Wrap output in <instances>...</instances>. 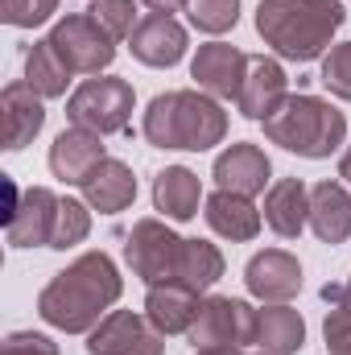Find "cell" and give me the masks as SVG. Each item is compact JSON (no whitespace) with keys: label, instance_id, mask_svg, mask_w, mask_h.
<instances>
[{"label":"cell","instance_id":"cell-9","mask_svg":"<svg viewBox=\"0 0 351 355\" xmlns=\"http://www.w3.org/2000/svg\"><path fill=\"white\" fill-rule=\"evenodd\" d=\"M87 355H166V335L137 310H108L87 335Z\"/></svg>","mask_w":351,"mask_h":355},{"label":"cell","instance_id":"cell-27","mask_svg":"<svg viewBox=\"0 0 351 355\" xmlns=\"http://www.w3.org/2000/svg\"><path fill=\"white\" fill-rule=\"evenodd\" d=\"M186 17H190V25H194L198 33L219 37V33L236 29V21H240V0H186Z\"/></svg>","mask_w":351,"mask_h":355},{"label":"cell","instance_id":"cell-16","mask_svg":"<svg viewBox=\"0 0 351 355\" xmlns=\"http://www.w3.org/2000/svg\"><path fill=\"white\" fill-rule=\"evenodd\" d=\"M289 95V79H285V67L277 58H264V54H248V75H244V87L236 95L240 112L248 120H268L281 99Z\"/></svg>","mask_w":351,"mask_h":355},{"label":"cell","instance_id":"cell-12","mask_svg":"<svg viewBox=\"0 0 351 355\" xmlns=\"http://www.w3.org/2000/svg\"><path fill=\"white\" fill-rule=\"evenodd\" d=\"M244 285H248V293H252L261 306L293 302L298 289H302V265H298V257L285 252V248H264V252H257V257L244 265Z\"/></svg>","mask_w":351,"mask_h":355},{"label":"cell","instance_id":"cell-11","mask_svg":"<svg viewBox=\"0 0 351 355\" xmlns=\"http://www.w3.org/2000/svg\"><path fill=\"white\" fill-rule=\"evenodd\" d=\"M244 75H248V54L240 46H228V42H207L190 58L194 87L215 95V99H236L244 87Z\"/></svg>","mask_w":351,"mask_h":355},{"label":"cell","instance_id":"cell-1","mask_svg":"<svg viewBox=\"0 0 351 355\" xmlns=\"http://www.w3.org/2000/svg\"><path fill=\"white\" fill-rule=\"evenodd\" d=\"M124 281L108 252H83L79 261L54 272L37 293V314L67 335H91L99 318L120 302Z\"/></svg>","mask_w":351,"mask_h":355},{"label":"cell","instance_id":"cell-31","mask_svg":"<svg viewBox=\"0 0 351 355\" xmlns=\"http://www.w3.org/2000/svg\"><path fill=\"white\" fill-rule=\"evenodd\" d=\"M58 12V0H0V21L12 29H37Z\"/></svg>","mask_w":351,"mask_h":355},{"label":"cell","instance_id":"cell-13","mask_svg":"<svg viewBox=\"0 0 351 355\" xmlns=\"http://www.w3.org/2000/svg\"><path fill=\"white\" fill-rule=\"evenodd\" d=\"M128 50L141 67H153V71H166L178 67L186 58V29L178 25L170 12H149L141 17V25L132 29L128 37Z\"/></svg>","mask_w":351,"mask_h":355},{"label":"cell","instance_id":"cell-5","mask_svg":"<svg viewBox=\"0 0 351 355\" xmlns=\"http://www.w3.org/2000/svg\"><path fill=\"white\" fill-rule=\"evenodd\" d=\"M132 107H137V91L128 79H116V75H95L87 83L71 91L67 99V120L75 128H87L95 137H112V132H128V120H132Z\"/></svg>","mask_w":351,"mask_h":355},{"label":"cell","instance_id":"cell-33","mask_svg":"<svg viewBox=\"0 0 351 355\" xmlns=\"http://www.w3.org/2000/svg\"><path fill=\"white\" fill-rule=\"evenodd\" d=\"M0 355H58V343L50 335H37V331H12L0 343Z\"/></svg>","mask_w":351,"mask_h":355},{"label":"cell","instance_id":"cell-32","mask_svg":"<svg viewBox=\"0 0 351 355\" xmlns=\"http://www.w3.org/2000/svg\"><path fill=\"white\" fill-rule=\"evenodd\" d=\"M323 335L331 355H351V302H331L323 318Z\"/></svg>","mask_w":351,"mask_h":355},{"label":"cell","instance_id":"cell-22","mask_svg":"<svg viewBox=\"0 0 351 355\" xmlns=\"http://www.w3.org/2000/svg\"><path fill=\"white\" fill-rule=\"evenodd\" d=\"M310 232L323 244H343L351 236V194L343 182L310 186Z\"/></svg>","mask_w":351,"mask_h":355},{"label":"cell","instance_id":"cell-29","mask_svg":"<svg viewBox=\"0 0 351 355\" xmlns=\"http://www.w3.org/2000/svg\"><path fill=\"white\" fill-rule=\"evenodd\" d=\"M87 12L116 37V42H128L132 29L141 25V21H137V0H91Z\"/></svg>","mask_w":351,"mask_h":355},{"label":"cell","instance_id":"cell-26","mask_svg":"<svg viewBox=\"0 0 351 355\" xmlns=\"http://www.w3.org/2000/svg\"><path fill=\"white\" fill-rule=\"evenodd\" d=\"M223 277V252L211 240H182V261H178V281L207 293Z\"/></svg>","mask_w":351,"mask_h":355},{"label":"cell","instance_id":"cell-14","mask_svg":"<svg viewBox=\"0 0 351 355\" xmlns=\"http://www.w3.org/2000/svg\"><path fill=\"white\" fill-rule=\"evenodd\" d=\"M211 178H215L219 190H232V194L252 198V194H261L264 186H273V182H268V178H273V162L264 157L261 145L236 141V145H228V149L215 157Z\"/></svg>","mask_w":351,"mask_h":355},{"label":"cell","instance_id":"cell-18","mask_svg":"<svg viewBox=\"0 0 351 355\" xmlns=\"http://www.w3.org/2000/svg\"><path fill=\"white\" fill-rule=\"evenodd\" d=\"M0 112H4V149L8 153H21L46 128V99L29 83H8L0 91Z\"/></svg>","mask_w":351,"mask_h":355},{"label":"cell","instance_id":"cell-10","mask_svg":"<svg viewBox=\"0 0 351 355\" xmlns=\"http://www.w3.org/2000/svg\"><path fill=\"white\" fill-rule=\"evenodd\" d=\"M58 194L46 190V186H29L21 190L8 223H4V236L12 248H50L54 240V223H58Z\"/></svg>","mask_w":351,"mask_h":355},{"label":"cell","instance_id":"cell-23","mask_svg":"<svg viewBox=\"0 0 351 355\" xmlns=\"http://www.w3.org/2000/svg\"><path fill=\"white\" fill-rule=\"evenodd\" d=\"M198 202H203V182L194 170L186 166H166L162 174L153 178V207L174 219V223H190L198 215Z\"/></svg>","mask_w":351,"mask_h":355},{"label":"cell","instance_id":"cell-3","mask_svg":"<svg viewBox=\"0 0 351 355\" xmlns=\"http://www.w3.org/2000/svg\"><path fill=\"white\" fill-rule=\"evenodd\" d=\"M145 141L153 149H186V153H207L223 145L228 137V112L219 107L215 95L190 87V91H162L145 107L141 124Z\"/></svg>","mask_w":351,"mask_h":355},{"label":"cell","instance_id":"cell-8","mask_svg":"<svg viewBox=\"0 0 351 355\" xmlns=\"http://www.w3.org/2000/svg\"><path fill=\"white\" fill-rule=\"evenodd\" d=\"M124 261L145 285L178 281V261H182V236L170 232L162 219H137L128 240H124Z\"/></svg>","mask_w":351,"mask_h":355},{"label":"cell","instance_id":"cell-36","mask_svg":"<svg viewBox=\"0 0 351 355\" xmlns=\"http://www.w3.org/2000/svg\"><path fill=\"white\" fill-rule=\"evenodd\" d=\"M194 355H244V347H203Z\"/></svg>","mask_w":351,"mask_h":355},{"label":"cell","instance_id":"cell-6","mask_svg":"<svg viewBox=\"0 0 351 355\" xmlns=\"http://www.w3.org/2000/svg\"><path fill=\"white\" fill-rule=\"evenodd\" d=\"M50 42H54V50L62 54V62L75 75H91V79L99 71H108L112 58H116V37L91 12H67V17H58L54 29H50Z\"/></svg>","mask_w":351,"mask_h":355},{"label":"cell","instance_id":"cell-24","mask_svg":"<svg viewBox=\"0 0 351 355\" xmlns=\"http://www.w3.org/2000/svg\"><path fill=\"white\" fill-rule=\"evenodd\" d=\"M257 347L264 355H298L306 347V318L289 302L261 306L257 310Z\"/></svg>","mask_w":351,"mask_h":355},{"label":"cell","instance_id":"cell-34","mask_svg":"<svg viewBox=\"0 0 351 355\" xmlns=\"http://www.w3.org/2000/svg\"><path fill=\"white\" fill-rule=\"evenodd\" d=\"M141 4H145L149 12H170V17H174L178 8L186 12V0H141Z\"/></svg>","mask_w":351,"mask_h":355},{"label":"cell","instance_id":"cell-21","mask_svg":"<svg viewBox=\"0 0 351 355\" xmlns=\"http://www.w3.org/2000/svg\"><path fill=\"white\" fill-rule=\"evenodd\" d=\"M79 190H83V202H87L91 211H99V215H120V211H128L132 198H137V178H132V170H128L124 162L103 157Z\"/></svg>","mask_w":351,"mask_h":355},{"label":"cell","instance_id":"cell-4","mask_svg":"<svg viewBox=\"0 0 351 355\" xmlns=\"http://www.w3.org/2000/svg\"><path fill=\"white\" fill-rule=\"evenodd\" d=\"M261 124L273 145L310 162L331 157L348 141V116L331 99H318V95H285L281 107Z\"/></svg>","mask_w":351,"mask_h":355},{"label":"cell","instance_id":"cell-7","mask_svg":"<svg viewBox=\"0 0 351 355\" xmlns=\"http://www.w3.org/2000/svg\"><path fill=\"white\" fill-rule=\"evenodd\" d=\"M194 352L203 347H257V310L244 297H203L194 327L186 331Z\"/></svg>","mask_w":351,"mask_h":355},{"label":"cell","instance_id":"cell-19","mask_svg":"<svg viewBox=\"0 0 351 355\" xmlns=\"http://www.w3.org/2000/svg\"><path fill=\"white\" fill-rule=\"evenodd\" d=\"M264 223L281 240H298L310 223V190L302 178H277L264 190Z\"/></svg>","mask_w":351,"mask_h":355},{"label":"cell","instance_id":"cell-30","mask_svg":"<svg viewBox=\"0 0 351 355\" xmlns=\"http://www.w3.org/2000/svg\"><path fill=\"white\" fill-rule=\"evenodd\" d=\"M318 83L331 91L335 99H348L351 103V42H335V46L327 50Z\"/></svg>","mask_w":351,"mask_h":355},{"label":"cell","instance_id":"cell-38","mask_svg":"<svg viewBox=\"0 0 351 355\" xmlns=\"http://www.w3.org/2000/svg\"><path fill=\"white\" fill-rule=\"evenodd\" d=\"M257 355H264V352H257Z\"/></svg>","mask_w":351,"mask_h":355},{"label":"cell","instance_id":"cell-35","mask_svg":"<svg viewBox=\"0 0 351 355\" xmlns=\"http://www.w3.org/2000/svg\"><path fill=\"white\" fill-rule=\"evenodd\" d=\"M323 297H327V306L331 302H351V277H348V285H327Z\"/></svg>","mask_w":351,"mask_h":355},{"label":"cell","instance_id":"cell-2","mask_svg":"<svg viewBox=\"0 0 351 355\" xmlns=\"http://www.w3.org/2000/svg\"><path fill=\"white\" fill-rule=\"evenodd\" d=\"M348 8L343 0H261L257 4V33L277 58L314 62L331 50L335 33L343 29Z\"/></svg>","mask_w":351,"mask_h":355},{"label":"cell","instance_id":"cell-25","mask_svg":"<svg viewBox=\"0 0 351 355\" xmlns=\"http://www.w3.org/2000/svg\"><path fill=\"white\" fill-rule=\"evenodd\" d=\"M71 75H75V71L62 62V54L54 50V42H50V37L33 42V46L25 50V83L37 91L42 99H58V95H67Z\"/></svg>","mask_w":351,"mask_h":355},{"label":"cell","instance_id":"cell-28","mask_svg":"<svg viewBox=\"0 0 351 355\" xmlns=\"http://www.w3.org/2000/svg\"><path fill=\"white\" fill-rule=\"evenodd\" d=\"M87 236H91V207L87 202H79V198H62V202H58V223H54V240H50V248L67 252V248L83 244Z\"/></svg>","mask_w":351,"mask_h":355},{"label":"cell","instance_id":"cell-20","mask_svg":"<svg viewBox=\"0 0 351 355\" xmlns=\"http://www.w3.org/2000/svg\"><path fill=\"white\" fill-rule=\"evenodd\" d=\"M203 215H207V227H211L215 236L232 240V244L257 240V236H261V223H264V215L252 207V198L232 194V190H215V194L207 198Z\"/></svg>","mask_w":351,"mask_h":355},{"label":"cell","instance_id":"cell-15","mask_svg":"<svg viewBox=\"0 0 351 355\" xmlns=\"http://www.w3.org/2000/svg\"><path fill=\"white\" fill-rule=\"evenodd\" d=\"M103 137H95L87 128H62L50 145V174L67 186H83L91 178V170L103 162Z\"/></svg>","mask_w":351,"mask_h":355},{"label":"cell","instance_id":"cell-17","mask_svg":"<svg viewBox=\"0 0 351 355\" xmlns=\"http://www.w3.org/2000/svg\"><path fill=\"white\" fill-rule=\"evenodd\" d=\"M203 310V293L182 285V281H162V285H149L145 293V318L162 331V335H186L194 327Z\"/></svg>","mask_w":351,"mask_h":355},{"label":"cell","instance_id":"cell-37","mask_svg":"<svg viewBox=\"0 0 351 355\" xmlns=\"http://www.w3.org/2000/svg\"><path fill=\"white\" fill-rule=\"evenodd\" d=\"M339 178H348V182H351V145H348V153L339 157Z\"/></svg>","mask_w":351,"mask_h":355}]
</instances>
